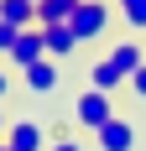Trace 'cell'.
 Segmentation results:
<instances>
[{
	"label": "cell",
	"instance_id": "1",
	"mask_svg": "<svg viewBox=\"0 0 146 151\" xmlns=\"http://www.w3.org/2000/svg\"><path fill=\"white\" fill-rule=\"evenodd\" d=\"M115 120V94H99V89H84L78 104H73V125L78 130H99V125Z\"/></svg>",
	"mask_w": 146,
	"mask_h": 151
},
{
	"label": "cell",
	"instance_id": "2",
	"mask_svg": "<svg viewBox=\"0 0 146 151\" xmlns=\"http://www.w3.org/2000/svg\"><path fill=\"white\" fill-rule=\"evenodd\" d=\"M73 37L78 42H99L104 31H110V5L104 0H78V11H73Z\"/></svg>",
	"mask_w": 146,
	"mask_h": 151
},
{
	"label": "cell",
	"instance_id": "3",
	"mask_svg": "<svg viewBox=\"0 0 146 151\" xmlns=\"http://www.w3.org/2000/svg\"><path fill=\"white\" fill-rule=\"evenodd\" d=\"M47 141L52 136H47L37 120H11V130H5V146L11 151H47Z\"/></svg>",
	"mask_w": 146,
	"mask_h": 151
},
{
	"label": "cell",
	"instance_id": "4",
	"mask_svg": "<svg viewBox=\"0 0 146 151\" xmlns=\"http://www.w3.org/2000/svg\"><path fill=\"white\" fill-rule=\"evenodd\" d=\"M21 83H26L31 94H58V83H63V68L52 58H42V63H31V68H21Z\"/></svg>",
	"mask_w": 146,
	"mask_h": 151
},
{
	"label": "cell",
	"instance_id": "5",
	"mask_svg": "<svg viewBox=\"0 0 146 151\" xmlns=\"http://www.w3.org/2000/svg\"><path fill=\"white\" fill-rule=\"evenodd\" d=\"M42 58H47L42 26H26L21 37H16V47H11V68H31V63H42Z\"/></svg>",
	"mask_w": 146,
	"mask_h": 151
},
{
	"label": "cell",
	"instance_id": "6",
	"mask_svg": "<svg viewBox=\"0 0 146 151\" xmlns=\"http://www.w3.org/2000/svg\"><path fill=\"white\" fill-rule=\"evenodd\" d=\"M94 141H99V151H136V125L115 115L110 125H99V130H94Z\"/></svg>",
	"mask_w": 146,
	"mask_h": 151
},
{
	"label": "cell",
	"instance_id": "7",
	"mask_svg": "<svg viewBox=\"0 0 146 151\" xmlns=\"http://www.w3.org/2000/svg\"><path fill=\"white\" fill-rule=\"evenodd\" d=\"M42 42H47V58L52 63H63V58H73L78 52V37H73V26H42Z\"/></svg>",
	"mask_w": 146,
	"mask_h": 151
},
{
	"label": "cell",
	"instance_id": "8",
	"mask_svg": "<svg viewBox=\"0 0 146 151\" xmlns=\"http://www.w3.org/2000/svg\"><path fill=\"white\" fill-rule=\"evenodd\" d=\"M110 63H115V68H120V73H125V78H131L136 68H141V63H146V52H141V42H136V37H120V42L110 47Z\"/></svg>",
	"mask_w": 146,
	"mask_h": 151
},
{
	"label": "cell",
	"instance_id": "9",
	"mask_svg": "<svg viewBox=\"0 0 146 151\" xmlns=\"http://www.w3.org/2000/svg\"><path fill=\"white\" fill-rule=\"evenodd\" d=\"M78 0H37V26H68Z\"/></svg>",
	"mask_w": 146,
	"mask_h": 151
},
{
	"label": "cell",
	"instance_id": "10",
	"mask_svg": "<svg viewBox=\"0 0 146 151\" xmlns=\"http://www.w3.org/2000/svg\"><path fill=\"white\" fill-rule=\"evenodd\" d=\"M89 89H99V94H115V89H125V73H120L110 58H99L94 68H89Z\"/></svg>",
	"mask_w": 146,
	"mask_h": 151
},
{
	"label": "cell",
	"instance_id": "11",
	"mask_svg": "<svg viewBox=\"0 0 146 151\" xmlns=\"http://www.w3.org/2000/svg\"><path fill=\"white\" fill-rule=\"evenodd\" d=\"M0 21H11V26H37V0H0Z\"/></svg>",
	"mask_w": 146,
	"mask_h": 151
},
{
	"label": "cell",
	"instance_id": "12",
	"mask_svg": "<svg viewBox=\"0 0 146 151\" xmlns=\"http://www.w3.org/2000/svg\"><path fill=\"white\" fill-rule=\"evenodd\" d=\"M115 11L125 16V26H136V31H146V0H115Z\"/></svg>",
	"mask_w": 146,
	"mask_h": 151
},
{
	"label": "cell",
	"instance_id": "13",
	"mask_svg": "<svg viewBox=\"0 0 146 151\" xmlns=\"http://www.w3.org/2000/svg\"><path fill=\"white\" fill-rule=\"evenodd\" d=\"M16 37H21V26H11V21H0V58H11Z\"/></svg>",
	"mask_w": 146,
	"mask_h": 151
},
{
	"label": "cell",
	"instance_id": "14",
	"mask_svg": "<svg viewBox=\"0 0 146 151\" xmlns=\"http://www.w3.org/2000/svg\"><path fill=\"white\" fill-rule=\"evenodd\" d=\"M47 151H84V141L63 130V136H52V141H47Z\"/></svg>",
	"mask_w": 146,
	"mask_h": 151
},
{
	"label": "cell",
	"instance_id": "15",
	"mask_svg": "<svg viewBox=\"0 0 146 151\" xmlns=\"http://www.w3.org/2000/svg\"><path fill=\"white\" fill-rule=\"evenodd\" d=\"M125 89H131V94H136V99H146V63H141V68H136V73H131V78H125Z\"/></svg>",
	"mask_w": 146,
	"mask_h": 151
},
{
	"label": "cell",
	"instance_id": "16",
	"mask_svg": "<svg viewBox=\"0 0 146 151\" xmlns=\"http://www.w3.org/2000/svg\"><path fill=\"white\" fill-rule=\"evenodd\" d=\"M5 94H11V78H5V68H0V99H5Z\"/></svg>",
	"mask_w": 146,
	"mask_h": 151
},
{
	"label": "cell",
	"instance_id": "17",
	"mask_svg": "<svg viewBox=\"0 0 146 151\" xmlns=\"http://www.w3.org/2000/svg\"><path fill=\"white\" fill-rule=\"evenodd\" d=\"M5 130H11V120H5V109H0V141H5Z\"/></svg>",
	"mask_w": 146,
	"mask_h": 151
},
{
	"label": "cell",
	"instance_id": "18",
	"mask_svg": "<svg viewBox=\"0 0 146 151\" xmlns=\"http://www.w3.org/2000/svg\"><path fill=\"white\" fill-rule=\"evenodd\" d=\"M0 151H11V146H5V141H0Z\"/></svg>",
	"mask_w": 146,
	"mask_h": 151
}]
</instances>
